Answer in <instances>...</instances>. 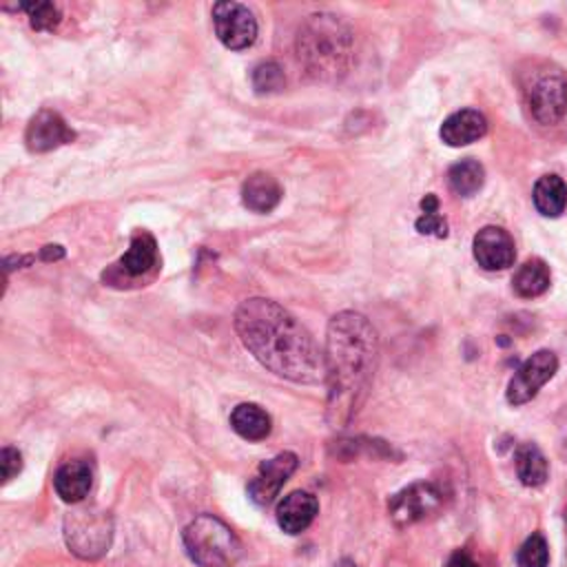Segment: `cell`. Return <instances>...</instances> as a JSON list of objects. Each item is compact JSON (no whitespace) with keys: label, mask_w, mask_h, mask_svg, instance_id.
I'll list each match as a JSON object with an SVG mask.
<instances>
[{"label":"cell","mask_w":567,"mask_h":567,"mask_svg":"<svg viewBox=\"0 0 567 567\" xmlns=\"http://www.w3.org/2000/svg\"><path fill=\"white\" fill-rule=\"evenodd\" d=\"M416 230L421 235H432V237H447V221L445 217L439 213V197L434 193H427L421 199V215L414 221Z\"/></svg>","instance_id":"603a6c76"},{"label":"cell","mask_w":567,"mask_h":567,"mask_svg":"<svg viewBox=\"0 0 567 567\" xmlns=\"http://www.w3.org/2000/svg\"><path fill=\"white\" fill-rule=\"evenodd\" d=\"M230 427L246 441H264L272 430V419L257 403H239L230 412Z\"/></svg>","instance_id":"d6986e66"},{"label":"cell","mask_w":567,"mask_h":567,"mask_svg":"<svg viewBox=\"0 0 567 567\" xmlns=\"http://www.w3.org/2000/svg\"><path fill=\"white\" fill-rule=\"evenodd\" d=\"M334 567H357L352 560H348V558H343V560H339Z\"/></svg>","instance_id":"f546056e"},{"label":"cell","mask_w":567,"mask_h":567,"mask_svg":"<svg viewBox=\"0 0 567 567\" xmlns=\"http://www.w3.org/2000/svg\"><path fill=\"white\" fill-rule=\"evenodd\" d=\"M188 558L199 567H233L241 558L237 534L217 516L199 514L182 532Z\"/></svg>","instance_id":"5b68a950"},{"label":"cell","mask_w":567,"mask_h":567,"mask_svg":"<svg viewBox=\"0 0 567 567\" xmlns=\"http://www.w3.org/2000/svg\"><path fill=\"white\" fill-rule=\"evenodd\" d=\"M472 255L485 270H507L516 259L512 235L501 226H483L472 239Z\"/></svg>","instance_id":"7c38bea8"},{"label":"cell","mask_w":567,"mask_h":567,"mask_svg":"<svg viewBox=\"0 0 567 567\" xmlns=\"http://www.w3.org/2000/svg\"><path fill=\"white\" fill-rule=\"evenodd\" d=\"M18 9H24L29 13L31 27L35 31H53L62 20V13L53 2H29L20 4Z\"/></svg>","instance_id":"484cf974"},{"label":"cell","mask_w":567,"mask_h":567,"mask_svg":"<svg viewBox=\"0 0 567 567\" xmlns=\"http://www.w3.org/2000/svg\"><path fill=\"white\" fill-rule=\"evenodd\" d=\"M73 140H75L73 128L64 122V117L58 111H51V109L38 111L29 120L24 131V142L31 153H47Z\"/></svg>","instance_id":"4fadbf2b"},{"label":"cell","mask_w":567,"mask_h":567,"mask_svg":"<svg viewBox=\"0 0 567 567\" xmlns=\"http://www.w3.org/2000/svg\"><path fill=\"white\" fill-rule=\"evenodd\" d=\"M317 512H319L317 498L310 492L295 489L277 503L275 516H277L279 529L295 536V534H301L310 527Z\"/></svg>","instance_id":"5bb4252c"},{"label":"cell","mask_w":567,"mask_h":567,"mask_svg":"<svg viewBox=\"0 0 567 567\" xmlns=\"http://www.w3.org/2000/svg\"><path fill=\"white\" fill-rule=\"evenodd\" d=\"M379 363V334L374 326L354 310L337 312L326 330L323 381L328 390L326 421L330 427H346L363 401Z\"/></svg>","instance_id":"7a4b0ae2"},{"label":"cell","mask_w":567,"mask_h":567,"mask_svg":"<svg viewBox=\"0 0 567 567\" xmlns=\"http://www.w3.org/2000/svg\"><path fill=\"white\" fill-rule=\"evenodd\" d=\"M487 133V120L481 111L461 109L447 115L439 128L441 140L447 146H467Z\"/></svg>","instance_id":"9a60e30c"},{"label":"cell","mask_w":567,"mask_h":567,"mask_svg":"<svg viewBox=\"0 0 567 567\" xmlns=\"http://www.w3.org/2000/svg\"><path fill=\"white\" fill-rule=\"evenodd\" d=\"M445 503L443 489L432 481H416L399 489L388 501L390 520L396 527H410L434 516Z\"/></svg>","instance_id":"52a82bcc"},{"label":"cell","mask_w":567,"mask_h":567,"mask_svg":"<svg viewBox=\"0 0 567 567\" xmlns=\"http://www.w3.org/2000/svg\"><path fill=\"white\" fill-rule=\"evenodd\" d=\"M485 184V168L481 162L465 157L450 166L447 171V186L458 197L476 195Z\"/></svg>","instance_id":"7402d4cb"},{"label":"cell","mask_w":567,"mask_h":567,"mask_svg":"<svg viewBox=\"0 0 567 567\" xmlns=\"http://www.w3.org/2000/svg\"><path fill=\"white\" fill-rule=\"evenodd\" d=\"M565 529H567V509H565Z\"/></svg>","instance_id":"1f68e13d"},{"label":"cell","mask_w":567,"mask_h":567,"mask_svg":"<svg viewBox=\"0 0 567 567\" xmlns=\"http://www.w3.org/2000/svg\"><path fill=\"white\" fill-rule=\"evenodd\" d=\"M549 284H551L549 266L538 257L527 259L523 266H518V270L512 277V288L523 299L540 297L543 292L549 290Z\"/></svg>","instance_id":"44dd1931"},{"label":"cell","mask_w":567,"mask_h":567,"mask_svg":"<svg viewBox=\"0 0 567 567\" xmlns=\"http://www.w3.org/2000/svg\"><path fill=\"white\" fill-rule=\"evenodd\" d=\"M62 257H64V250L58 244H53V246L49 244L40 250V259H44V261H53V259H62Z\"/></svg>","instance_id":"f1b7e54d"},{"label":"cell","mask_w":567,"mask_h":567,"mask_svg":"<svg viewBox=\"0 0 567 567\" xmlns=\"http://www.w3.org/2000/svg\"><path fill=\"white\" fill-rule=\"evenodd\" d=\"M297 60L319 82H339L352 66L354 33L334 13H312L303 20L295 40Z\"/></svg>","instance_id":"3957f363"},{"label":"cell","mask_w":567,"mask_h":567,"mask_svg":"<svg viewBox=\"0 0 567 567\" xmlns=\"http://www.w3.org/2000/svg\"><path fill=\"white\" fill-rule=\"evenodd\" d=\"M518 567H547L549 565V545L540 532H534L523 540L516 551Z\"/></svg>","instance_id":"d4e9b609"},{"label":"cell","mask_w":567,"mask_h":567,"mask_svg":"<svg viewBox=\"0 0 567 567\" xmlns=\"http://www.w3.org/2000/svg\"><path fill=\"white\" fill-rule=\"evenodd\" d=\"M556 370H558V357L551 350L543 348L529 354L507 383V390H505L507 403L509 405L529 403L540 392V388L554 379Z\"/></svg>","instance_id":"ba28073f"},{"label":"cell","mask_w":567,"mask_h":567,"mask_svg":"<svg viewBox=\"0 0 567 567\" xmlns=\"http://www.w3.org/2000/svg\"><path fill=\"white\" fill-rule=\"evenodd\" d=\"M281 184L266 171L250 173L241 184V202L252 213H270L281 202Z\"/></svg>","instance_id":"e0dca14e"},{"label":"cell","mask_w":567,"mask_h":567,"mask_svg":"<svg viewBox=\"0 0 567 567\" xmlns=\"http://www.w3.org/2000/svg\"><path fill=\"white\" fill-rule=\"evenodd\" d=\"M0 467H2V481L9 483L16 474L22 470V454L13 445H4L0 452Z\"/></svg>","instance_id":"4316f807"},{"label":"cell","mask_w":567,"mask_h":567,"mask_svg":"<svg viewBox=\"0 0 567 567\" xmlns=\"http://www.w3.org/2000/svg\"><path fill=\"white\" fill-rule=\"evenodd\" d=\"M558 452H560V456H563L565 463H567V439L560 443V450H558Z\"/></svg>","instance_id":"4dcf8cb0"},{"label":"cell","mask_w":567,"mask_h":567,"mask_svg":"<svg viewBox=\"0 0 567 567\" xmlns=\"http://www.w3.org/2000/svg\"><path fill=\"white\" fill-rule=\"evenodd\" d=\"M235 330L244 348L272 374L303 385L323 379V352L315 337L277 301H241L235 310Z\"/></svg>","instance_id":"6da1fadb"},{"label":"cell","mask_w":567,"mask_h":567,"mask_svg":"<svg viewBox=\"0 0 567 567\" xmlns=\"http://www.w3.org/2000/svg\"><path fill=\"white\" fill-rule=\"evenodd\" d=\"M516 476L525 487H540L549 478V463L536 443H520L514 454Z\"/></svg>","instance_id":"ffe728a7"},{"label":"cell","mask_w":567,"mask_h":567,"mask_svg":"<svg viewBox=\"0 0 567 567\" xmlns=\"http://www.w3.org/2000/svg\"><path fill=\"white\" fill-rule=\"evenodd\" d=\"M445 567H481V565H478L465 549H456V551L447 558Z\"/></svg>","instance_id":"83f0119b"},{"label":"cell","mask_w":567,"mask_h":567,"mask_svg":"<svg viewBox=\"0 0 567 567\" xmlns=\"http://www.w3.org/2000/svg\"><path fill=\"white\" fill-rule=\"evenodd\" d=\"M297 463H299L297 454L292 452H279L272 458L261 461L257 467V474L248 481V487H246L250 501L261 507L270 505L279 494V489L284 487V483L297 470Z\"/></svg>","instance_id":"8fae6325"},{"label":"cell","mask_w":567,"mask_h":567,"mask_svg":"<svg viewBox=\"0 0 567 567\" xmlns=\"http://www.w3.org/2000/svg\"><path fill=\"white\" fill-rule=\"evenodd\" d=\"M62 534L71 554L82 560H97L111 547L113 520L109 512L95 505L75 507L64 516Z\"/></svg>","instance_id":"8992f818"},{"label":"cell","mask_w":567,"mask_h":567,"mask_svg":"<svg viewBox=\"0 0 567 567\" xmlns=\"http://www.w3.org/2000/svg\"><path fill=\"white\" fill-rule=\"evenodd\" d=\"M518 86L527 113L543 126L558 124L567 113V69L551 60L529 62L520 75Z\"/></svg>","instance_id":"277c9868"},{"label":"cell","mask_w":567,"mask_h":567,"mask_svg":"<svg viewBox=\"0 0 567 567\" xmlns=\"http://www.w3.org/2000/svg\"><path fill=\"white\" fill-rule=\"evenodd\" d=\"M250 80H252V86L257 93L261 95H270V93H277L286 86V75H284V69L272 62V60H266V62H259L252 73H250Z\"/></svg>","instance_id":"cb8c5ba5"},{"label":"cell","mask_w":567,"mask_h":567,"mask_svg":"<svg viewBox=\"0 0 567 567\" xmlns=\"http://www.w3.org/2000/svg\"><path fill=\"white\" fill-rule=\"evenodd\" d=\"M213 27L226 49H248L257 38V20L241 2H217L213 7Z\"/></svg>","instance_id":"30bf717a"},{"label":"cell","mask_w":567,"mask_h":567,"mask_svg":"<svg viewBox=\"0 0 567 567\" xmlns=\"http://www.w3.org/2000/svg\"><path fill=\"white\" fill-rule=\"evenodd\" d=\"M91 485H93V470L86 461H80V458L62 463L53 476L55 494L69 505L82 503L91 492Z\"/></svg>","instance_id":"2e32d148"},{"label":"cell","mask_w":567,"mask_h":567,"mask_svg":"<svg viewBox=\"0 0 567 567\" xmlns=\"http://www.w3.org/2000/svg\"><path fill=\"white\" fill-rule=\"evenodd\" d=\"M159 268V255L157 244L151 233L137 230L131 237L128 250L104 272V279L111 281V286H124L122 281H137L151 277Z\"/></svg>","instance_id":"9c48e42d"},{"label":"cell","mask_w":567,"mask_h":567,"mask_svg":"<svg viewBox=\"0 0 567 567\" xmlns=\"http://www.w3.org/2000/svg\"><path fill=\"white\" fill-rule=\"evenodd\" d=\"M532 199L543 217H560L567 208V184L560 175L547 173L536 179Z\"/></svg>","instance_id":"ac0fdd59"}]
</instances>
